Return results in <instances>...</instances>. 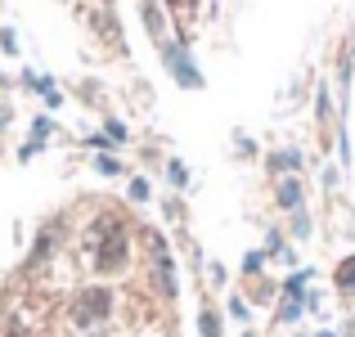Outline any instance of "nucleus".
Here are the masks:
<instances>
[{"instance_id":"9d476101","label":"nucleus","mask_w":355,"mask_h":337,"mask_svg":"<svg viewBox=\"0 0 355 337\" xmlns=\"http://www.w3.org/2000/svg\"><path fill=\"white\" fill-rule=\"evenodd\" d=\"M198 324H202V337H216V333H220V324H216V311H202V320H198Z\"/></svg>"},{"instance_id":"1a4fd4ad","label":"nucleus","mask_w":355,"mask_h":337,"mask_svg":"<svg viewBox=\"0 0 355 337\" xmlns=\"http://www.w3.org/2000/svg\"><path fill=\"white\" fill-rule=\"evenodd\" d=\"M95 171H99V175H117L121 162H117V157H95Z\"/></svg>"},{"instance_id":"f257e3e1","label":"nucleus","mask_w":355,"mask_h":337,"mask_svg":"<svg viewBox=\"0 0 355 337\" xmlns=\"http://www.w3.org/2000/svg\"><path fill=\"white\" fill-rule=\"evenodd\" d=\"M108 311H113V293H104V288H86V293H77V302H72V320H77V329L99 324Z\"/></svg>"},{"instance_id":"ddd939ff","label":"nucleus","mask_w":355,"mask_h":337,"mask_svg":"<svg viewBox=\"0 0 355 337\" xmlns=\"http://www.w3.org/2000/svg\"><path fill=\"white\" fill-rule=\"evenodd\" d=\"M130 198L144 202V198H148V180H130Z\"/></svg>"},{"instance_id":"20e7f679","label":"nucleus","mask_w":355,"mask_h":337,"mask_svg":"<svg viewBox=\"0 0 355 337\" xmlns=\"http://www.w3.org/2000/svg\"><path fill=\"white\" fill-rule=\"evenodd\" d=\"M144 27L153 32V41L162 45V50L171 45V41H166V23H162V9H157V0H144Z\"/></svg>"},{"instance_id":"4468645a","label":"nucleus","mask_w":355,"mask_h":337,"mask_svg":"<svg viewBox=\"0 0 355 337\" xmlns=\"http://www.w3.org/2000/svg\"><path fill=\"white\" fill-rule=\"evenodd\" d=\"M108 139H126V126H121V121H108Z\"/></svg>"},{"instance_id":"0eeeda50","label":"nucleus","mask_w":355,"mask_h":337,"mask_svg":"<svg viewBox=\"0 0 355 337\" xmlns=\"http://www.w3.org/2000/svg\"><path fill=\"white\" fill-rule=\"evenodd\" d=\"M297 166H302V153H297V148H284V153L270 157V171H297Z\"/></svg>"},{"instance_id":"39448f33","label":"nucleus","mask_w":355,"mask_h":337,"mask_svg":"<svg viewBox=\"0 0 355 337\" xmlns=\"http://www.w3.org/2000/svg\"><path fill=\"white\" fill-rule=\"evenodd\" d=\"M279 207L302 211V184H297V180H284V184H279Z\"/></svg>"},{"instance_id":"dca6fc26","label":"nucleus","mask_w":355,"mask_h":337,"mask_svg":"<svg viewBox=\"0 0 355 337\" xmlns=\"http://www.w3.org/2000/svg\"><path fill=\"white\" fill-rule=\"evenodd\" d=\"M320 337H333V333H320Z\"/></svg>"},{"instance_id":"f8f14e48","label":"nucleus","mask_w":355,"mask_h":337,"mask_svg":"<svg viewBox=\"0 0 355 337\" xmlns=\"http://www.w3.org/2000/svg\"><path fill=\"white\" fill-rule=\"evenodd\" d=\"M261 266H266V257H261V252H248V261H243V270H248V275H261Z\"/></svg>"},{"instance_id":"2eb2a0df","label":"nucleus","mask_w":355,"mask_h":337,"mask_svg":"<svg viewBox=\"0 0 355 337\" xmlns=\"http://www.w3.org/2000/svg\"><path fill=\"white\" fill-rule=\"evenodd\" d=\"M243 337H257V333H243Z\"/></svg>"},{"instance_id":"423d86ee","label":"nucleus","mask_w":355,"mask_h":337,"mask_svg":"<svg viewBox=\"0 0 355 337\" xmlns=\"http://www.w3.org/2000/svg\"><path fill=\"white\" fill-rule=\"evenodd\" d=\"M50 130H54V121H50V117H36V121H32V144L23 148V157H32V153H36V144H45V139H50Z\"/></svg>"},{"instance_id":"6e6552de","label":"nucleus","mask_w":355,"mask_h":337,"mask_svg":"<svg viewBox=\"0 0 355 337\" xmlns=\"http://www.w3.org/2000/svg\"><path fill=\"white\" fill-rule=\"evenodd\" d=\"M338 288H342V293H351V297H355V261H347V266L338 270Z\"/></svg>"},{"instance_id":"7ed1b4c3","label":"nucleus","mask_w":355,"mask_h":337,"mask_svg":"<svg viewBox=\"0 0 355 337\" xmlns=\"http://www.w3.org/2000/svg\"><path fill=\"white\" fill-rule=\"evenodd\" d=\"M166 68H171V77L180 81V86H189V90H198L202 86V77H198V68L189 63V50H180V45H166Z\"/></svg>"},{"instance_id":"9b49d317","label":"nucleus","mask_w":355,"mask_h":337,"mask_svg":"<svg viewBox=\"0 0 355 337\" xmlns=\"http://www.w3.org/2000/svg\"><path fill=\"white\" fill-rule=\"evenodd\" d=\"M166 175H171V184H184V180H189V171H184V162H166Z\"/></svg>"},{"instance_id":"f03ea898","label":"nucleus","mask_w":355,"mask_h":337,"mask_svg":"<svg viewBox=\"0 0 355 337\" xmlns=\"http://www.w3.org/2000/svg\"><path fill=\"white\" fill-rule=\"evenodd\" d=\"M121 261H126V234H121V225L113 221L104 248H99V257H95V270L99 275H113V270H121Z\"/></svg>"}]
</instances>
